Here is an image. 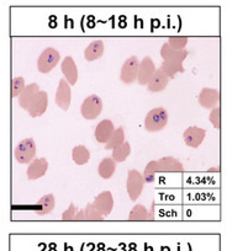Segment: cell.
Returning <instances> with one entry per match:
<instances>
[{"label": "cell", "instance_id": "15", "mask_svg": "<svg viewBox=\"0 0 227 251\" xmlns=\"http://www.w3.org/2000/svg\"><path fill=\"white\" fill-rule=\"evenodd\" d=\"M47 169L48 161L45 158H35L28 168V180H37V178L45 176Z\"/></svg>", "mask_w": 227, "mask_h": 251}, {"label": "cell", "instance_id": "22", "mask_svg": "<svg viewBox=\"0 0 227 251\" xmlns=\"http://www.w3.org/2000/svg\"><path fill=\"white\" fill-rule=\"evenodd\" d=\"M154 218L153 208L152 211H148L142 204H136L130 212L129 219L130 221H152Z\"/></svg>", "mask_w": 227, "mask_h": 251}, {"label": "cell", "instance_id": "9", "mask_svg": "<svg viewBox=\"0 0 227 251\" xmlns=\"http://www.w3.org/2000/svg\"><path fill=\"white\" fill-rule=\"evenodd\" d=\"M93 206L95 207L96 211L101 214L103 217L110 216L114 208V197L110 191L100 192L98 196L94 199Z\"/></svg>", "mask_w": 227, "mask_h": 251}, {"label": "cell", "instance_id": "4", "mask_svg": "<svg viewBox=\"0 0 227 251\" xmlns=\"http://www.w3.org/2000/svg\"><path fill=\"white\" fill-rule=\"evenodd\" d=\"M15 159L18 163L20 164H28L35 159L36 155V143L32 138H28L21 141L20 143L16 146L15 151Z\"/></svg>", "mask_w": 227, "mask_h": 251}, {"label": "cell", "instance_id": "18", "mask_svg": "<svg viewBox=\"0 0 227 251\" xmlns=\"http://www.w3.org/2000/svg\"><path fill=\"white\" fill-rule=\"evenodd\" d=\"M189 52L187 50H173L168 43H164L161 48V57L163 60H170V62H179L183 63V60L188 57Z\"/></svg>", "mask_w": 227, "mask_h": 251}, {"label": "cell", "instance_id": "2", "mask_svg": "<svg viewBox=\"0 0 227 251\" xmlns=\"http://www.w3.org/2000/svg\"><path fill=\"white\" fill-rule=\"evenodd\" d=\"M143 186H144V180L142 174L139 173L136 169L130 170L129 175H127L126 190L131 201L135 202L139 200V197L141 196L142 191H143Z\"/></svg>", "mask_w": 227, "mask_h": 251}, {"label": "cell", "instance_id": "21", "mask_svg": "<svg viewBox=\"0 0 227 251\" xmlns=\"http://www.w3.org/2000/svg\"><path fill=\"white\" fill-rule=\"evenodd\" d=\"M104 53V42L101 40L93 41L88 47L84 50V58L88 62H93V60L99 59Z\"/></svg>", "mask_w": 227, "mask_h": 251}, {"label": "cell", "instance_id": "8", "mask_svg": "<svg viewBox=\"0 0 227 251\" xmlns=\"http://www.w3.org/2000/svg\"><path fill=\"white\" fill-rule=\"evenodd\" d=\"M71 99H72V90L71 85L67 83L66 79H61L57 88V93H56L55 100L57 106L62 108L63 111H68L69 106H71Z\"/></svg>", "mask_w": 227, "mask_h": 251}, {"label": "cell", "instance_id": "31", "mask_svg": "<svg viewBox=\"0 0 227 251\" xmlns=\"http://www.w3.org/2000/svg\"><path fill=\"white\" fill-rule=\"evenodd\" d=\"M24 89H25V80L23 76H18L11 80V96L13 98H19Z\"/></svg>", "mask_w": 227, "mask_h": 251}, {"label": "cell", "instance_id": "12", "mask_svg": "<svg viewBox=\"0 0 227 251\" xmlns=\"http://www.w3.org/2000/svg\"><path fill=\"white\" fill-rule=\"evenodd\" d=\"M48 107V95L46 91H38L36 98L31 102L30 107L28 108V112L31 117H40L46 112Z\"/></svg>", "mask_w": 227, "mask_h": 251}, {"label": "cell", "instance_id": "10", "mask_svg": "<svg viewBox=\"0 0 227 251\" xmlns=\"http://www.w3.org/2000/svg\"><path fill=\"white\" fill-rule=\"evenodd\" d=\"M156 66H154L151 57H144L140 62L139 73H137V81H139L140 85H147L152 79V76H153V74L156 73Z\"/></svg>", "mask_w": 227, "mask_h": 251}, {"label": "cell", "instance_id": "19", "mask_svg": "<svg viewBox=\"0 0 227 251\" xmlns=\"http://www.w3.org/2000/svg\"><path fill=\"white\" fill-rule=\"evenodd\" d=\"M169 83V78L161 71V69H157L156 73L153 74L152 79L149 80V83L147 84V89L151 93H161L164 89L167 88Z\"/></svg>", "mask_w": 227, "mask_h": 251}, {"label": "cell", "instance_id": "32", "mask_svg": "<svg viewBox=\"0 0 227 251\" xmlns=\"http://www.w3.org/2000/svg\"><path fill=\"white\" fill-rule=\"evenodd\" d=\"M209 120L216 129H219L221 127V110H220L219 106H216V107L210 111Z\"/></svg>", "mask_w": 227, "mask_h": 251}, {"label": "cell", "instance_id": "30", "mask_svg": "<svg viewBox=\"0 0 227 251\" xmlns=\"http://www.w3.org/2000/svg\"><path fill=\"white\" fill-rule=\"evenodd\" d=\"M188 41H189V38H188L187 36H172V37H169L168 42L167 43H168L173 50H183L187 47Z\"/></svg>", "mask_w": 227, "mask_h": 251}, {"label": "cell", "instance_id": "33", "mask_svg": "<svg viewBox=\"0 0 227 251\" xmlns=\"http://www.w3.org/2000/svg\"><path fill=\"white\" fill-rule=\"evenodd\" d=\"M78 212H79L78 207H77L74 203H71L68 208L63 212V214H62V219H63V221H74Z\"/></svg>", "mask_w": 227, "mask_h": 251}, {"label": "cell", "instance_id": "29", "mask_svg": "<svg viewBox=\"0 0 227 251\" xmlns=\"http://www.w3.org/2000/svg\"><path fill=\"white\" fill-rule=\"evenodd\" d=\"M157 174H159L157 160L149 161V163L146 165V168H144L143 175H142L143 176L144 182H149V183L154 182V181H156V177H157Z\"/></svg>", "mask_w": 227, "mask_h": 251}, {"label": "cell", "instance_id": "26", "mask_svg": "<svg viewBox=\"0 0 227 251\" xmlns=\"http://www.w3.org/2000/svg\"><path fill=\"white\" fill-rule=\"evenodd\" d=\"M72 159L77 165H85L90 159V153L86 147L77 146L72 151Z\"/></svg>", "mask_w": 227, "mask_h": 251}, {"label": "cell", "instance_id": "17", "mask_svg": "<svg viewBox=\"0 0 227 251\" xmlns=\"http://www.w3.org/2000/svg\"><path fill=\"white\" fill-rule=\"evenodd\" d=\"M38 91H40V86L36 83L25 86L24 91L20 94V96H19V105H20V107L28 111V108L30 107L31 102H32L33 99L36 98Z\"/></svg>", "mask_w": 227, "mask_h": 251}, {"label": "cell", "instance_id": "20", "mask_svg": "<svg viewBox=\"0 0 227 251\" xmlns=\"http://www.w3.org/2000/svg\"><path fill=\"white\" fill-rule=\"evenodd\" d=\"M56 206V199L52 194H47L43 197L38 200L37 204H36V213L38 216H46L50 214L51 212L55 209Z\"/></svg>", "mask_w": 227, "mask_h": 251}, {"label": "cell", "instance_id": "25", "mask_svg": "<svg viewBox=\"0 0 227 251\" xmlns=\"http://www.w3.org/2000/svg\"><path fill=\"white\" fill-rule=\"evenodd\" d=\"M103 218L104 217L96 211L93 203H90L85 207V209H81L77 213V217L74 221H101Z\"/></svg>", "mask_w": 227, "mask_h": 251}, {"label": "cell", "instance_id": "5", "mask_svg": "<svg viewBox=\"0 0 227 251\" xmlns=\"http://www.w3.org/2000/svg\"><path fill=\"white\" fill-rule=\"evenodd\" d=\"M103 111V101L98 95H90L83 101L81 113L85 120H95Z\"/></svg>", "mask_w": 227, "mask_h": 251}, {"label": "cell", "instance_id": "1", "mask_svg": "<svg viewBox=\"0 0 227 251\" xmlns=\"http://www.w3.org/2000/svg\"><path fill=\"white\" fill-rule=\"evenodd\" d=\"M168 123V112L166 108L157 107L149 111L144 118V128L147 132L156 133L162 131Z\"/></svg>", "mask_w": 227, "mask_h": 251}, {"label": "cell", "instance_id": "27", "mask_svg": "<svg viewBox=\"0 0 227 251\" xmlns=\"http://www.w3.org/2000/svg\"><path fill=\"white\" fill-rule=\"evenodd\" d=\"M124 142H125V131L122 127H119V128H116L115 131H114L113 136L110 137L108 143L105 144V149H108V151H113V149L121 146Z\"/></svg>", "mask_w": 227, "mask_h": 251}, {"label": "cell", "instance_id": "6", "mask_svg": "<svg viewBox=\"0 0 227 251\" xmlns=\"http://www.w3.org/2000/svg\"><path fill=\"white\" fill-rule=\"evenodd\" d=\"M140 60L136 55H131L124 62L120 72V80L124 84H134L137 80V73H139Z\"/></svg>", "mask_w": 227, "mask_h": 251}, {"label": "cell", "instance_id": "11", "mask_svg": "<svg viewBox=\"0 0 227 251\" xmlns=\"http://www.w3.org/2000/svg\"><path fill=\"white\" fill-rule=\"evenodd\" d=\"M198 101L201 107L207 108V110H212L217 106L220 101V93L217 89L211 88H204L200 91L199 96H198Z\"/></svg>", "mask_w": 227, "mask_h": 251}, {"label": "cell", "instance_id": "28", "mask_svg": "<svg viewBox=\"0 0 227 251\" xmlns=\"http://www.w3.org/2000/svg\"><path fill=\"white\" fill-rule=\"evenodd\" d=\"M130 154H131V146L127 142H124L121 146L113 149V159L115 163H122L129 158Z\"/></svg>", "mask_w": 227, "mask_h": 251}, {"label": "cell", "instance_id": "7", "mask_svg": "<svg viewBox=\"0 0 227 251\" xmlns=\"http://www.w3.org/2000/svg\"><path fill=\"white\" fill-rule=\"evenodd\" d=\"M206 137V129L192 126L183 133V141L190 148H199Z\"/></svg>", "mask_w": 227, "mask_h": 251}, {"label": "cell", "instance_id": "23", "mask_svg": "<svg viewBox=\"0 0 227 251\" xmlns=\"http://www.w3.org/2000/svg\"><path fill=\"white\" fill-rule=\"evenodd\" d=\"M159 69H161L169 79H173L177 74L184 73L185 72L184 67H183V63L170 62V60H163V63H162V66Z\"/></svg>", "mask_w": 227, "mask_h": 251}, {"label": "cell", "instance_id": "16", "mask_svg": "<svg viewBox=\"0 0 227 251\" xmlns=\"http://www.w3.org/2000/svg\"><path fill=\"white\" fill-rule=\"evenodd\" d=\"M114 131V123L110 120H103L98 123L95 128V139L99 143L104 144L108 143V141L110 139V137L113 136Z\"/></svg>", "mask_w": 227, "mask_h": 251}, {"label": "cell", "instance_id": "3", "mask_svg": "<svg viewBox=\"0 0 227 251\" xmlns=\"http://www.w3.org/2000/svg\"><path fill=\"white\" fill-rule=\"evenodd\" d=\"M59 52L57 50L52 47H48L41 53L40 58L37 60V68L41 73L47 74L50 73L52 69H55V67L58 64L59 62Z\"/></svg>", "mask_w": 227, "mask_h": 251}, {"label": "cell", "instance_id": "24", "mask_svg": "<svg viewBox=\"0 0 227 251\" xmlns=\"http://www.w3.org/2000/svg\"><path fill=\"white\" fill-rule=\"evenodd\" d=\"M115 170H116V163L114 161L113 158L103 159L98 166L99 175H100V177H103L104 180H108V178L113 177Z\"/></svg>", "mask_w": 227, "mask_h": 251}, {"label": "cell", "instance_id": "13", "mask_svg": "<svg viewBox=\"0 0 227 251\" xmlns=\"http://www.w3.org/2000/svg\"><path fill=\"white\" fill-rule=\"evenodd\" d=\"M61 71L69 85H76L78 81V68L72 57H66L61 63Z\"/></svg>", "mask_w": 227, "mask_h": 251}, {"label": "cell", "instance_id": "14", "mask_svg": "<svg viewBox=\"0 0 227 251\" xmlns=\"http://www.w3.org/2000/svg\"><path fill=\"white\" fill-rule=\"evenodd\" d=\"M158 164L159 173L166 174H179L184 171V166L180 163L178 159L173 158V156H164L157 160Z\"/></svg>", "mask_w": 227, "mask_h": 251}]
</instances>
